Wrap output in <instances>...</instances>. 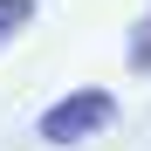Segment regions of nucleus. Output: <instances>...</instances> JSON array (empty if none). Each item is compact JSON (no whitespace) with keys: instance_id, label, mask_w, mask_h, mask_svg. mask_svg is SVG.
I'll return each instance as SVG.
<instances>
[{"instance_id":"f257e3e1","label":"nucleus","mask_w":151,"mask_h":151,"mask_svg":"<svg viewBox=\"0 0 151 151\" xmlns=\"http://www.w3.org/2000/svg\"><path fill=\"white\" fill-rule=\"evenodd\" d=\"M110 124H117V96L110 89H76V96H62V103L41 110L35 131H41V144H89Z\"/></svg>"},{"instance_id":"f03ea898","label":"nucleus","mask_w":151,"mask_h":151,"mask_svg":"<svg viewBox=\"0 0 151 151\" xmlns=\"http://www.w3.org/2000/svg\"><path fill=\"white\" fill-rule=\"evenodd\" d=\"M35 21V0H0V48H14V35Z\"/></svg>"},{"instance_id":"7ed1b4c3","label":"nucleus","mask_w":151,"mask_h":151,"mask_svg":"<svg viewBox=\"0 0 151 151\" xmlns=\"http://www.w3.org/2000/svg\"><path fill=\"white\" fill-rule=\"evenodd\" d=\"M131 69L151 76V21H137V35H131Z\"/></svg>"}]
</instances>
